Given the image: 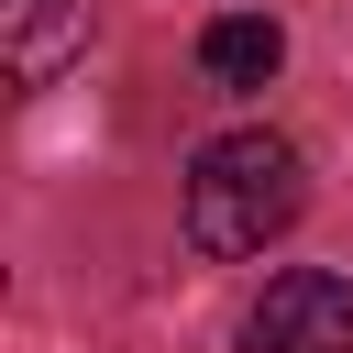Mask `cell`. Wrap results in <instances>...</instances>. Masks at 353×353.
Returning a JSON list of instances; mask_svg holds the SVG:
<instances>
[{"label": "cell", "mask_w": 353, "mask_h": 353, "mask_svg": "<svg viewBox=\"0 0 353 353\" xmlns=\"http://www.w3.org/2000/svg\"><path fill=\"white\" fill-rule=\"evenodd\" d=\"M309 210V165H298V143L287 132H221V143H199L188 154V243L210 254V265H243V254H265L287 221Z\"/></svg>", "instance_id": "1"}, {"label": "cell", "mask_w": 353, "mask_h": 353, "mask_svg": "<svg viewBox=\"0 0 353 353\" xmlns=\"http://www.w3.org/2000/svg\"><path fill=\"white\" fill-rule=\"evenodd\" d=\"M243 353H353V276L287 265V276L243 309Z\"/></svg>", "instance_id": "2"}, {"label": "cell", "mask_w": 353, "mask_h": 353, "mask_svg": "<svg viewBox=\"0 0 353 353\" xmlns=\"http://www.w3.org/2000/svg\"><path fill=\"white\" fill-rule=\"evenodd\" d=\"M88 55V0H0V66L11 88H55Z\"/></svg>", "instance_id": "3"}, {"label": "cell", "mask_w": 353, "mask_h": 353, "mask_svg": "<svg viewBox=\"0 0 353 353\" xmlns=\"http://www.w3.org/2000/svg\"><path fill=\"white\" fill-rule=\"evenodd\" d=\"M199 66H210L221 88H265V77L287 66L276 11H210V22H199Z\"/></svg>", "instance_id": "4"}]
</instances>
